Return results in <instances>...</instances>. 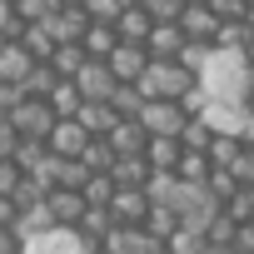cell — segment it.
Returning a JSON list of instances; mask_svg holds the SVG:
<instances>
[{"label":"cell","mask_w":254,"mask_h":254,"mask_svg":"<svg viewBox=\"0 0 254 254\" xmlns=\"http://www.w3.org/2000/svg\"><path fill=\"white\" fill-rule=\"evenodd\" d=\"M244 20H249V25H254V10H249V15H244Z\"/></svg>","instance_id":"obj_53"},{"label":"cell","mask_w":254,"mask_h":254,"mask_svg":"<svg viewBox=\"0 0 254 254\" xmlns=\"http://www.w3.org/2000/svg\"><path fill=\"white\" fill-rule=\"evenodd\" d=\"M10 120L20 125V135H35V140H50V130L60 125V110L45 100V95H25L15 110H10Z\"/></svg>","instance_id":"obj_3"},{"label":"cell","mask_w":254,"mask_h":254,"mask_svg":"<svg viewBox=\"0 0 254 254\" xmlns=\"http://www.w3.org/2000/svg\"><path fill=\"white\" fill-rule=\"evenodd\" d=\"M249 40H254V25H249V20H224L214 45H219V50H234V55H244V50H249Z\"/></svg>","instance_id":"obj_25"},{"label":"cell","mask_w":254,"mask_h":254,"mask_svg":"<svg viewBox=\"0 0 254 254\" xmlns=\"http://www.w3.org/2000/svg\"><path fill=\"white\" fill-rule=\"evenodd\" d=\"M80 160H85L95 175H110V170H115V160H120V150L110 145V135H95V140L85 145V155H80Z\"/></svg>","instance_id":"obj_24"},{"label":"cell","mask_w":254,"mask_h":254,"mask_svg":"<svg viewBox=\"0 0 254 254\" xmlns=\"http://www.w3.org/2000/svg\"><path fill=\"white\" fill-rule=\"evenodd\" d=\"M249 80H254V70H249L244 55H234V50H214V60H209V70H204V85H209L214 100H244Z\"/></svg>","instance_id":"obj_1"},{"label":"cell","mask_w":254,"mask_h":254,"mask_svg":"<svg viewBox=\"0 0 254 254\" xmlns=\"http://www.w3.org/2000/svg\"><path fill=\"white\" fill-rule=\"evenodd\" d=\"M214 135H219V125H214L209 115H190V120H185V130H180L185 150H209V145H214Z\"/></svg>","instance_id":"obj_22"},{"label":"cell","mask_w":254,"mask_h":254,"mask_svg":"<svg viewBox=\"0 0 254 254\" xmlns=\"http://www.w3.org/2000/svg\"><path fill=\"white\" fill-rule=\"evenodd\" d=\"M244 105H249V110H254V80H249V90H244Z\"/></svg>","instance_id":"obj_48"},{"label":"cell","mask_w":254,"mask_h":254,"mask_svg":"<svg viewBox=\"0 0 254 254\" xmlns=\"http://www.w3.org/2000/svg\"><path fill=\"white\" fill-rule=\"evenodd\" d=\"M165 239H155L145 224H115L110 229V239H105V249L110 254H155Z\"/></svg>","instance_id":"obj_8"},{"label":"cell","mask_w":254,"mask_h":254,"mask_svg":"<svg viewBox=\"0 0 254 254\" xmlns=\"http://www.w3.org/2000/svg\"><path fill=\"white\" fill-rule=\"evenodd\" d=\"M145 5H150V15H155V20H180L190 0H145Z\"/></svg>","instance_id":"obj_39"},{"label":"cell","mask_w":254,"mask_h":254,"mask_svg":"<svg viewBox=\"0 0 254 254\" xmlns=\"http://www.w3.org/2000/svg\"><path fill=\"white\" fill-rule=\"evenodd\" d=\"M85 254H110V249H105V244H100V249H85Z\"/></svg>","instance_id":"obj_50"},{"label":"cell","mask_w":254,"mask_h":254,"mask_svg":"<svg viewBox=\"0 0 254 254\" xmlns=\"http://www.w3.org/2000/svg\"><path fill=\"white\" fill-rule=\"evenodd\" d=\"M214 10H219L224 20H244V15L254 10V0H214Z\"/></svg>","instance_id":"obj_42"},{"label":"cell","mask_w":254,"mask_h":254,"mask_svg":"<svg viewBox=\"0 0 254 254\" xmlns=\"http://www.w3.org/2000/svg\"><path fill=\"white\" fill-rule=\"evenodd\" d=\"M204 234H209V244H239V219H234L229 209H219V214L204 224Z\"/></svg>","instance_id":"obj_32"},{"label":"cell","mask_w":254,"mask_h":254,"mask_svg":"<svg viewBox=\"0 0 254 254\" xmlns=\"http://www.w3.org/2000/svg\"><path fill=\"white\" fill-rule=\"evenodd\" d=\"M150 95H165V100H185V95H194L199 85H204V75L199 70H190L185 60H150V70H145V80H140Z\"/></svg>","instance_id":"obj_2"},{"label":"cell","mask_w":254,"mask_h":254,"mask_svg":"<svg viewBox=\"0 0 254 254\" xmlns=\"http://www.w3.org/2000/svg\"><path fill=\"white\" fill-rule=\"evenodd\" d=\"M40 25H50V35H55L60 45H70V40H85V30L95 25V15H90L85 5H55V15L40 20Z\"/></svg>","instance_id":"obj_7"},{"label":"cell","mask_w":254,"mask_h":254,"mask_svg":"<svg viewBox=\"0 0 254 254\" xmlns=\"http://www.w3.org/2000/svg\"><path fill=\"white\" fill-rule=\"evenodd\" d=\"M50 155H55V150H50V140H35V135H25V140H20V150H15L20 170H40Z\"/></svg>","instance_id":"obj_31"},{"label":"cell","mask_w":254,"mask_h":254,"mask_svg":"<svg viewBox=\"0 0 254 254\" xmlns=\"http://www.w3.org/2000/svg\"><path fill=\"white\" fill-rule=\"evenodd\" d=\"M20 140H25V135H20V125H15L10 115H0V160L15 155V150H20Z\"/></svg>","instance_id":"obj_37"},{"label":"cell","mask_w":254,"mask_h":254,"mask_svg":"<svg viewBox=\"0 0 254 254\" xmlns=\"http://www.w3.org/2000/svg\"><path fill=\"white\" fill-rule=\"evenodd\" d=\"M60 85V70L50 65V60H35L30 65V75H25V95H45L50 100V90Z\"/></svg>","instance_id":"obj_29"},{"label":"cell","mask_w":254,"mask_h":254,"mask_svg":"<svg viewBox=\"0 0 254 254\" xmlns=\"http://www.w3.org/2000/svg\"><path fill=\"white\" fill-rule=\"evenodd\" d=\"M120 35L125 40H150V30H155V15H150V5H145V0H130V5H125L120 10Z\"/></svg>","instance_id":"obj_16"},{"label":"cell","mask_w":254,"mask_h":254,"mask_svg":"<svg viewBox=\"0 0 254 254\" xmlns=\"http://www.w3.org/2000/svg\"><path fill=\"white\" fill-rule=\"evenodd\" d=\"M50 65H55L60 75H70V80H75V75H80V70L90 65V50H85V40H70V45H60Z\"/></svg>","instance_id":"obj_26"},{"label":"cell","mask_w":254,"mask_h":254,"mask_svg":"<svg viewBox=\"0 0 254 254\" xmlns=\"http://www.w3.org/2000/svg\"><path fill=\"white\" fill-rule=\"evenodd\" d=\"M180 25H185V35L190 40H219V25H224V15L209 5V0H190V5H185V15H180Z\"/></svg>","instance_id":"obj_6"},{"label":"cell","mask_w":254,"mask_h":254,"mask_svg":"<svg viewBox=\"0 0 254 254\" xmlns=\"http://www.w3.org/2000/svg\"><path fill=\"white\" fill-rule=\"evenodd\" d=\"M50 209H55V219H60V224H70V229H75V224L85 219L90 199H85V190H65V185H55V190H50Z\"/></svg>","instance_id":"obj_14"},{"label":"cell","mask_w":254,"mask_h":254,"mask_svg":"<svg viewBox=\"0 0 254 254\" xmlns=\"http://www.w3.org/2000/svg\"><path fill=\"white\" fill-rule=\"evenodd\" d=\"M239 249H244V254H254V219H249V224H239Z\"/></svg>","instance_id":"obj_45"},{"label":"cell","mask_w":254,"mask_h":254,"mask_svg":"<svg viewBox=\"0 0 254 254\" xmlns=\"http://www.w3.org/2000/svg\"><path fill=\"white\" fill-rule=\"evenodd\" d=\"M55 5H60V0H15V10H20V20H25V25L50 20V15H55Z\"/></svg>","instance_id":"obj_34"},{"label":"cell","mask_w":254,"mask_h":254,"mask_svg":"<svg viewBox=\"0 0 254 254\" xmlns=\"http://www.w3.org/2000/svg\"><path fill=\"white\" fill-rule=\"evenodd\" d=\"M150 165L155 170H180V160H185V140L180 135H150Z\"/></svg>","instance_id":"obj_20"},{"label":"cell","mask_w":254,"mask_h":254,"mask_svg":"<svg viewBox=\"0 0 254 254\" xmlns=\"http://www.w3.org/2000/svg\"><path fill=\"white\" fill-rule=\"evenodd\" d=\"M20 219V204H15V194H0V224H15Z\"/></svg>","instance_id":"obj_44"},{"label":"cell","mask_w":254,"mask_h":254,"mask_svg":"<svg viewBox=\"0 0 254 254\" xmlns=\"http://www.w3.org/2000/svg\"><path fill=\"white\" fill-rule=\"evenodd\" d=\"M150 45L145 40H120L115 50H110V70L120 75V80H145V70H150Z\"/></svg>","instance_id":"obj_5"},{"label":"cell","mask_w":254,"mask_h":254,"mask_svg":"<svg viewBox=\"0 0 254 254\" xmlns=\"http://www.w3.org/2000/svg\"><path fill=\"white\" fill-rule=\"evenodd\" d=\"M204 254H244V249H239V244H209Z\"/></svg>","instance_id":"obj_46"},{"label":"cell","mask_w":254,"mask_h":254,"mask_svg":"<svg viewBox=\"0 0 254 254\" xmlns=\"http://www.w3.org/2000/svg\"><path fill=\"white\" fill-rule=\"evenodd\" d=\"M25 244H30V239H25L15 224H0V254H25Z\"/></svg>","instance_id":"obj_40"},{"label":"cell","mask_w":254,"mask_h":254,"mask_svg":"<svg viewBox=\"0 0 254 254\" xmlns=\"http://www.w3.org/2000/svg\"><path fill=\"white\" fill-rule=\"evenodd\" d=\"M30 65H35V55L25 50V40H10L5 50H0V80H15V85H25Z\"/></svg>","instance_id":"obj_19"},{"label":"cell","mask_w":254,"mask_h":254,"mask_svg":"<svg viewBox=\"0 0 254 254\" xmlns=\"http://www.w3.org/2000/svg\"><path fill=\"white\" fill-rule=\"evenodd\" d=\"M209 5H214V0H209Z\"/></svg>","instance_id":"obj_54"},{"label":"cell","mask_w":254,"mask_h":254,"mask_svg":"<svg viewBox=\"0 0 254 254\" xmlns=\"http://www.w3.org/2000/svg\"><path fill=\"white\" fill-rule=\"evenodd\" d=\"M60 5H85V0H60Z\"/></svg>","instance_id":"obj_52"},{"label":"cell","mask_w":254,"mask_h":254,"mask_svg":"<svg viewBox=\"0 0 254 254\" xmlns=\"http://www.w3.org/2000/svg\"><path fill=\"white\" fill-rule=\"evenodd\" d=\"M25 50L35 55V60H55V50H60V40L50 35V25H25Z\"/></svg>","instance_id":"obj_28"},{"label":"cell","mask_w":254,"mask_h":254,"mask_svg":"<svg viewBox=\"0 0 254 254\" xmlns=\"http://www.w3.org/2000/svg\"><path fill=\"white\" fill-rule=\"evenodd\" d=\"M145 130L150 135H180L185 130V120H190V110H185V100H165V95H150V105H145Z\"/></svg>","instance_id":"obj_4"},{"label":"cell","mask_w":254,"mask_h":254,"mask_svg":"<svg viewBox=\"0 0 254 254\" xmlns=\"http://www.w3.org/2000/svg\"><path fill=\"white\" fill-rule=\"evenodd\" d=\"M75 120L85 125V130H90V135H110V130H115V125H120V110H115L110 100H85Z\"/></svg>","instance_id":"obj_17"},{"label":"cell","mask_w":254,"mask_h":254,"mask_svg":"<svg viewBox=\"0 0 254 254\" xmlns=\"http://www.w3.org/2000/svg\"><path fill=\"white\" fill-rule=\"evenodd\" d=\"M120 40H125V35H120V25H115V20H95V25L85 30V50H90L95 60H110V50H115Z\"/></svg>","instance_id":"obj_21"},{"label":"cell","mask_w":254,"mask_h":254,"mask_svg":"<svg viewBox=\"0 0 254 254\" xmlns=\"http://www.w3.org/2000/svg\"><path fill=\"white\" fill-rule=\"evenodd\" d=\"M165 244H170L175 254H204V249H209V234H204L199 224H180V229H175Z\"/></svg>","instance_id":"obj_27"},{"label":"cell","mask_w":254,"mask_h":254,"mask_svg":"<svg viewBox=\"0 0 254 254\" xmlns=\"http://www.w3.org/2000/svg\"><path fill=\"white\" fill-rule=\"evenodd\" d=\"M234 175H239V185H254V145L239 155V165H234Z\"/></svg>","instance_id":"obj_43"},{"label":"cell","mask_w":254,"mask_h":254,"mask_svg":"<svg viewBox=\"0 0 254 254\" xmlns=\"http://www.w3.org/2000/svg\"><path fill=\"white\" fill-rule=\"evenodd\" d=\"M15 229H20L25 239H40V234H50V229H60V219H55V209H50V199H40V204H30V209H20V219H15Z\"/></svg>","instance_id":"obj_18"},{"label":"cell","mask_w":254,"mask_h":254,"mask_svg":"<svg viewBox=\"0 0 254 254\" xmlns=\"http://www.w3.org/2000/svg\"><path fill=\"white\" fill-rule=\"evenodd\" d=\"M125 5H130V0H85V10H90L95 20H120Z\"/></svg>","instance_id":"obj_38"},{"label":"cell","mask_w":254,"mask_h":254,"mask_svg":"<svg viewBox=\"0 0 254 254\" xmlns=\"http://www.w3.org/2000/svg\"><path fill=\"white\" fill-rule=\"evenodd\" d=\"M224 209H229L239 224H249V219H254V185H239V190H234V199H229Z\"/></svg>","instance_id":"obj_35"},{"label":"cell","mask_w":254,"mask_h":254,"mask_svg":"<svg viewBox=\"0 0 254 254\" xmlns=\"http://www.w3.org/2000/svg\"><path fill=\"white\" fill-rule=\"evenodd\" d=\"M185 40H190V35H185V25H180V20H155V30H150V40H145V45H150V55H155V60H175V55L185 50Z\"/></svg>","instance_id":"obj_11"},{"label":"cell","mask_w":254,"mask_h":254,"mask_svg":"<svg viewBox=\"0 0 254 254\" xmlns=\"http://www.w3.org/2000/svg\"><path fill=\"white\" fill-rule=\"evenodd\" d=\"M239 135H244V140L254 145V110H249V120H244V130H239Z\"/></svg>","instance_id":"obj_47"},{"label":"cell","mask_w":254,"mask_h":254,"mask_svg":"<svg viewBox=\"0 0 254 254\" xmlns=\"http://www.w3.org/2000/svg\"><path fill=\"white\" fill-rule=\"evenodd\" d=\"M25 175H30V170H20V160H15V155H5V160H0V194H15Z\"/></svg>","instance_id":"obj_36"},{"label":"cell","mask_w":254,"mask_h":254,"mask_svg":"<svg viewBox=\"0 0 254 254\" xmlns=\"http://www.w3.org/2000/svg\"><path fill=\"white\" fill-rule=\"evenodd\" d=\"M110 145L120 155H145L150 150V130H145V120H120L115 130H110Z\"/></svg>","instance_id":"obj_15"},{"label":"cell","mask_w":254,"mask_h":254,"mask_svg":"<svg viewBox=\"0 0 254 254\" xmlns=\"http://www.w3.org/2000/svg\"><path fill=\"white\" fill-rule=\"evenodd\" d=\"M115 194H120V185H115V175H90V185H85V199L90 204H115Z\"/></svg>","instance_id":"obj_33"},{"label":"cell","mask_w":254,"mask_h":254,"mask_svg":"<svg viewBox=\"0 0 254 254\" xmlns=\"http://www.w3.org/2000/svg\"><path fill=\"white\" fill-rule=\"evenodd\" d=\"M110 209H115V219H120V224H145V219H150V209H155V194H150V190H120Z\"/></svg>","instance_id":"obj_12"},{"label":"cell","mask_w":254,"mask_h":254,"mask_svg":"<svg viewBox=\"0 0 254 254\" xmlns=\"http://www.w3.org/2000/svg\"><path fill=\"white\" fill-rule=\"evenodd\" d=\"M180 224H185V214H180L175 204H155V209H150V219H145V229H150L155 239H170Z\"/></svg>","instance_id":"obj_30"},{"label":"cell","mask_w":254,"mask_h":254,"mask_svg":"<svg viewBox=\"0 0 254 254\" xmlns=\"http://www.w3.org/2000/svg\"><path fill=\"white\" fill-rule=\"evenodd\" d=\"M244 60H249V70H254V40H249V50H244Z\"/></svg>","instance_id":"obj_49"},{"label":"cell","mask_w":254,"mask_h":254,"mask_svg":"<svg viewBox=\"0 0 254 254\" xmlns=\"http://www.w3.org/2000/svg\"><path fill=\"white\" fill-rule=\"evenodd\" d=\"M110 175H115V185H120V190H150L155 165H150V155H120Z\"/></svg>","instance_id":"obj_10"},{"label":"cell","mask_w":254,"mask_h":254,"mask_svg":"<svg viewBox=\"0 0 254 254\" xmlns=\"http://www.w3.org/2000/svg\"><path fill=\"white\" fill-rule=\"evenodd\" d=\"M90 140H95V135L85 130L75 115H70V120H60L55 130H50V150H55V155H70V160H75V155H85V145H90Z\"/></svg>","instance_id":"obj_13"},{"label":"cell","mask_w":254,"mask_h":254,"mask_svg":"<svg viewBox=\"0 0 254 254\" xmlns=\"http://www.w3.org/2000/svg\"><path fill=\"white\" fill-rule=\"evenodd\" d=\"M20 100H25V85H15V80H0V115H10Z\"/></svg>","instance_id":"obj_41"},{"label":"cell","mask_w":254,"mask_h":254,"mask_svg":"<svg viewBox=\"0 0 254 254\" xmlns=\"http://www.w3.org/2000/svg\"><path fill=\"white\" fill-rule=\"evenodd\" d=\"M75 80H80L85 100H110V95H115V85H120V75L110 70V60H95V55H90V65H85Z\"/></svg>","instance_id":"obj_9"},{"label":"cell","mask_w":254,"mask_h":254,"mask_svg":"<svg viewBox=\"0 0 254 254\" xmlns=\"http://www.w3.org/2000/svg\"><path fill=\"white\" fill-rule=\"evenodd\" d=\"M50 105L60 110V120H70V115H80V105H85V90H80V80H70V75H60V85L50 90Z\"/></svg>","instance_id":"obj_23"},{"label":"cell","mask_w":254,"mask_h":254,"mask_svg":"<svg viewBox=\"0 0 254 254\" xmlns=\"http://www.w3.org/2000/svg\"><path fill=\"white\" fill-rule=\"evenodd\" d=\"M155 254H175V249H170V244H160V249H155Z\"/></svg>","instance_id":"obj_51"}]
</instances>
